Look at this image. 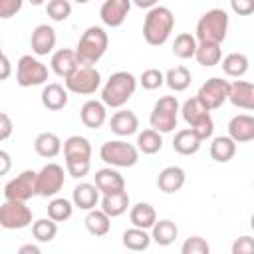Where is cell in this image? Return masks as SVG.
I'll use <instances>...</instances> for the list:
<instances>
[{
    "mask_svg": "<svg viewBox=\"0 0 254 254\" xmlns=\"http://www.w3.org/2000/svg\"><path fill=\"white\" fill-rule=\"evenodd\" d=\"M56 42H58L56 30L52 26H48V24L36 26L32 36H30V48H32V52L36 56H48L50 52H54Z\"/></svg>",
    "mask_w": 254,
    "mask_h": 254,
    "instance_id": "17",
    "label": "cell"
},
{
    "mask_svg": "<svg viewBox=\"0 0 254 254\" xmlns=\"http://www.w3.org/2000/svg\"><path fill=\"white\" fill-rule=\"evenodd\" d=\"M139 149L133 143H127L123 139H113V141H105L99 149V159L105 165L117 167V169H129L135 167L139 161Z\"/></svg>",
    "mask_w": 254,
    "mask_h": 254,
    "instance_id": "6",
    "label": "cell"
},
{
    "mask_svg": "<svg viewBox=\"0 0 254 254\" xmlns=\"http://www.w3.org/2000/svg\"><path fill=\"white\" fill-rule=\"evenodd\" d=\"M137 149L143 153V155H155L163 149V137L157 129L149 127V129H143L141 133H137Z\"/></svg>",
    "mask_w": 254,
    "mask_h": 254,
    "instance_id": "37",
    "label": "cell"
},
{
    "mask_svg": "<svg viewBox=\"0 0 254 254\" xmlns=\"http://www.w3.org/2000/svg\"><path fill=\"white\" fill-rule=\"evenodd\" d=\"M129 220L133 226L139 228H153V224L157 222V210L153 208V204L149 202H137L129 208Z\"/></svg>",
    "mask_w": 254,
    "mask_h": 254,
    "instance_id": "32",
    "label": "cell"
},
{
    "mask_svg": "<svg viewBox=\"0 0 254 254\" xmlns=\"http://www.w3.org/2000/svg\"><path fill=\"white\" fill-rule=\"evenodd\" d=\"M232 254H254V238L252 236H240L232 242L230 248Z\"/></svg>",
    "mask_w": 254,
    "mask_h": 254,
    "instance_id": "45",
    "label": "cell"
},
{
    "mask_svg": "<svg viewBox=\"0 0 254 254\" xmlns=\"http://www.w3.org/2000/svg\"><path fill=\"white\" fill-rule=\"evenodd\" d=\"M67 91L75 95H91L101 85V73L95 69V65H79L71 75L64 79Z\"/></svg>",
    "mask_w": 254,
    "mask_h": 254,
    "instance_id": "12",
    "label": "cell"
},
{
    "mask_svg": "<svg viewBox=\"0 0 254 254\" xmlns=\"http://www.w3.org/2000/svg\"><path fill=\"white\" fill-rule=\"evenodd\" d=\"M200 145H202V139L190 129H181L175 133V139H173V149L179 153V155H194L200 151Z\"/></svg>",
    "mask_w": 254,
    "mask_h": 254,
    "instance_id": "27",
    "label": "cell"
},
{
    "mask_svg": "<svg viewBox=\"0 0 254 254\" xmlns=\"http://www.w3.org/2000/svg\"><path fill=\"white\" fill-rule=\"evenodd\" d=\"M139 83H141L143 89H149V91L159 89L165 83V73L161 69H157V67H149L139 75Z\"/></svg>",
    "mask_w": 254,
    "mask_h": 254,
    "instance_id": "42",
    "label": "cell"
},
{
    "mask_svg": "<svg viewBox=\"0 0 254 254\" xmlns=\"http://www.w3.org/2000/svg\"><path fill=\"white\" fill-rule=\"evenodd\" d=\"M65 173H67V171H64V167L58 165V163H48V165H44V167L38 171V177H36V192H38V196L54 198V196L64 189Z\"/></svg>",
    "mask_w": 254,
    "mask_h": 254,
    "instance_id": "11",
    "label": "cell"
},
{
    "mask_svg": "<svg viewBox=\"0 0 254 254\" xmlns=\"http://www.w3.org/2000/svg\"><path fill=\"white\" fill-rule=\"evenodd\" d=\"M250 228H252V230H254V214H252V216H250Z\"/></svg>",
    "mask_w": 254,
    "mask_h": 254,
    "instance_id": "54",
    "label": "cell"
},
{
    "mask_svg": "<svg viewBox=\"0 0 254 254\" xmlns=\"http://www.w3.org/2000/svg\"><path fill=\"white\" fill-rule=\"evenodd\" d=\"M28 2H30L32 6H42V4L46 2V0H28Z\"/></svg>",
    "mask_w": 254,
    "mask_h": 254,
    "instance_id": "52",
    "label": "cell"
},
{
    "mask_svg": "<svg viewBox=\"0 0 254 254\" xmlns=\"http://www.w3.org/2000/svg\"><path fill=\"white\" fill-rule=\"evenodd\" d=\"M79 119L87 129H99L107 121V105L97 99H87L79 109Z\"/></svg>",
    "mask_w": 254,
    "mask_h": 254,
    "instance_id": "19",
    "label": "cell"
},
{
    "mask_svg": "<svg viewBox=\"0 0 254 254\" xmlns=\"http://www.w3.org/2000/svg\"><path fill=\"white\" fill-rule=\"evenodd\" d=\"M73 200H67L64 196H54L50 202H48V216L54 218L56 222H65L71 218L73 214Z\"/></svg>",
    "mask_w": 254,
    "mask_h": 254,
    "instance_id": "39",
    "label": "cell"
},
{
    "mask_svg": "<svg viewBox=\"0 0 254 254\" xmlns=\"http://www.w3.org/2000/svg\"><path fill=\"white\" fill-rule=\"evenodd\" d=\"M137 8H143V10H151V8H155L157 4H159V0H131Z\"/></svg>",
    "mask_w": 254,
    "mask_h": 254,
    "instance_id": "51",
    "label": "cell"
},
{
    "mask_svg": "<svg viewBox=\"0 0 254 254\" xmlns=\"http://www.w3.org/2000/svg\"><path fill=\"white\" fill-rule=\"evenodd\" d=\"M109 129L119 135V137H129V135H135L137 129H139V119L133 111L129 109H121V111H115L109 119Z\"/></svg>",
    "mask_w": 254,
    "mask_h": 254,
    "instance_id": "24",
    "label": "cell"
},
{
    "mask_svg": "<svg viewBox=\"0 0 254 254\" xmlns=\"http://www.w3.org/2000/svg\"><path fill=\"white\" fill-rule=\"evenodd\" d=\"M14 131V123L6 111L0 113V141H6Z\"/></svg>",
    "mask_w": 254,
    "mask_h": 254,
    "instance_id": "47",
    "label": "cell"
},
{
    "mask_svg": "<svg viewBox=\"0 0 254 254\" xmlns=\"http://www.w3.org/2000/svg\"><path fill=\"white\" fill-rule=\"evenodd\" d=\"M181 252L183 254H208L210 246H208V242L202 236H190V238H187L183 242Z\"/></svg>",
    "mask_w": 254,
    "mask_h": 254,
    "instance_id": "43",
    "label": "cell"
},
{
    "mask_svg": "<svg viewBox=\"0 0 254 254\" xmlns=\"http://www.w3.org/2000/svg\"><path fill=\"white\" fill-rule=\"evenodd\" d=\"M236 155V141L230 135L214 137L210 143V157L216 163H228Z\"/></svg>",
    "mask_w": 254,
    "mask_h": 254,
    "instance_id": "30",
    "label": "cell"
},
{
    "mask_svg": "<svg viewBox=\"0 0 254 254\" xmlns=\"http://www.w3.org/2000/svg\"><path fill=\"white\" fill-rule=\"evenodd\" d=\"M165 85L175 91V93H181L185 89H189L190 85V71L187 65H175L171 69L165 71Z\"/></svg>",
    "mask_w": 254,
    "mask_h": 254,
    "instance_id": "36",
    "label": "cell"
},
{
    "mask_svg": "<svg viewBox=\"0 0 254 254\" xmlns=\"http://www.w3.org/2000/svg\"><path fill=\"white\" fill-rule=\"evenodd\" d=\"M73 2H75V4H87L89 0H73Z\"/></svg>",
    "mask_w": 254,
    "mask_h": 254,
    "instance_id": "53",
    "label": "cell"
},
{
    "mask_svg": "<svg viewBox=\"0 0 254 254\" xmlns=\"http://www.w3.org/2000/svg\"><path fill=\"white\" fill-rule=\"evenodd\" d=\"M50 65H52V71L58 75V77H67L71 75L81 64H79V58H77V52L75 50H69V48H62V50H56L52 54V60H50Z\"/></svg>",
    "mask_w": 254,
    "mask_h": 254,
    "instance_id": "16",
    "label": "cell"
},
{
    "mask_svg": "<svg viewBox=\"0 0 254 254\" xmlns=\"http://www.w3.org/2000/svg\"><path fill=\"white\" fill-rule=\"evenodd\" d=\"M42 105L48 109V111H60L67 105V87L62 85V83H46L42 93Z\"/></svg>",
    "mask_w": 254,
    "mask_h": 254,
    "instance_id": "25",
    "label": "cell"
},
{
    "mask_svg": "<svg viewBox=\"0 0 254 254\" xmlns=\"http://www.w3.org/2000/svg\"><path fill=\"white\" fill-rule=\"evenodd\" d=\"M131 0H103L101 8H99V18L105 26L109 28H119L131 10Z\"/></svg>",
    "mask_w": 254,
    "mask_h": 254,
    "instance_id": "15",
    "label": "cell"
},
{
    "mask_svg": "<svg viewBox=\"0 0 254 254\" xmlns=\"http://www.w3.org/2000/svg\"><path fill=\"white\" fill-rule=\"evenodd\" d=\"M228 93H230V81L222 77H208L198 87L196 97L208 111H212V109L222 107L224 101H228Z\"/></svg>",
    "mask_w": 254,
    "mask_h": 254,
    "instance_id": "13",
    "label": "cell"
},
{
    "mask_svg": "<svg viewBox=\"0 0 254 254\" xmlns=\"http://www.w3.org/2000/svg\"><path fill=\"white\" fill-rule=\"evenodd\" d=\"M99 194H101V190L97 189L95 183H79L73 189V192H71V200H73V204L79 210H85L87 212V210L95 208L97 202H101Z\"/></svg>",
    "mask_w": 254,
    "mask_h": 254,
    "instance_id": "23",
    "label": "cell"
},
{
    "mask_svg": "<svg viewBox=\"0 0 254 254\" xmlns=\"http://www.w3.org/2000/svg\"><path fill=\"white\" fill-rule=\"evenodd\" d=\"M228 135L236 143L254 141V115L238 113L228 121Z\"/></svg>",
    "mask_w": 254,
    "mask_h": 254,
    "instance_id": "22",
    "label": "cell"
},
{
    "mask_svg": "<svg viewBox=\"0 0 254 254\" xmlns=\"http://www.w3.org/2000/svg\"><path fill=\"white\" fill-rule=\"evenodd\" d=\"M46 12L54 22H65L71 16V4L69 0H48Z\"/></svg>",
    "mask_w": 254,
    "mask_h": 254,
    "instance_id": "41",
    "label": "cell"
},
{
    "mask_svg": "<svg viewBox=\"0 0 254 254\" xmlns=\"http://www.w3.org/2000/svg\"><path fill=\"white\" fill-rule=\"evenodd\" d=\"M179 111H181L179 99L175 95H163L155 101V105L151 109V115H149V123L159 133H171L177 127Z\"/></svg>",
    "mask_w": 254,
    "mask_h": 254,
    "instance_id": "8",
    "label": "cell"
},
{
    "mask_svg": "<svg viewBox=\"0 0 254 254\" xmlns=\"http://www.w3.org/2000/svg\"><path fill=\"white\" fill-rule=\"evenodd\" d=\"M230 10L238 16L254 14V0H230Z\"/></svg>",
    "mask_w": 254,
    "mask_h": 254,
    "instance_id": "46",
    "label": "cell"
},
{
    "mask_svg": "<svg viewBox=\"0 0 254 254\" xmlns=\"http://www.w3.org/2000/svg\"><path fill=\"white\" fill-rule=\"evenodd\" d=\"M196 46H198L196 36H192L190 32H181L173 42V54L179 60H190L196 54Z\"/></svg>",
    "mask_w": 254,
    "mask_h": 254,
    "instance_id": "38",
    "label": "cell"
},
{
    "mask_svg": "<svg viewBox=\"0 0 254 254\" xmlns=\"http://www.w3.org/2000/svg\"><path fill=\"white\" fill-rule=\"evenodd\" d=\"M36 177L38 173L36 171H22L20 175H16L14 179H10L4 187V198L8 200H24L28 202L36 192Z\"/></svg>",
    "mask_w": 254,
    "mask_h": 254,
    "instance_id": "14",
    "label": "cell"
},
{
    "mask_svg": "<svg viewBox=\"0 0 254 254\" xmlns=\"http://www.w3.org/2000/svg\"><path fill=\"white\" fill-rule=\"evenodd\" d=\"M58 234V222L54 218H38L32 222V236L38 242H52Z\"/></svg>",
    "mask_w": 254,
    "mask_h": 254,
    "instance_id": "40",
    "label": "cell"
},
{
    "mask_svg": "<svg viewBox=\"0 0 254 254\" xmlns=\"http://www.w3.org/2000/svg\"><path fill=\"white\" fill-rule=\"evenodd\" d=\"M196 40L198 42H214L222 44L228 34V14L222 8H212L204 12L196 22Z\"/></svg>",
    "mask_w": 254,
    "mask_h": 254,
    "instance_id": "5",
    "label": "cell"
},
{
    "mask_svg": "<svg viewBox=\"0 0 254 254\" xmlns=\"http://www.w3.org/2000/svg\"><path fill=\"white\" fill-rule=\"evenodd\" d=\"M10 77V60L6 54H2V73H0V79H8Z\"/></svg>",
    "mask_w": 254,
    "mask_h": 254,
    "instance_id": "50",
    "label": "cell"
},
{
    "mask_svg": "<svg viewBox=\"0 0 254 254\" xmlns=\"http://www.w3.org/2000/svg\"><path fill=\"white\" fill-rule=\"evenodd\" d=\"M0 161H2V169H0V175H8L12 161H10V153H8L6 149H2V151H0Z\"/></svg>",
    "mask_w": 254,
    "mask_h": 254,
    "instance_id": "48",
    "label": "cell"
},
{
    "mask_svg": "<svg viewBox=\"0 0 254 254\" xmlns=\"http://www.w3.org/2000/svg\"><path fill=\"white\" fill-rule=\"evenodd\" d=\"M185 181H187V175L181 167L177 165H171V167H165L159 177H157V187L161 192L165 194H175L179 192L183 187H185Z\"/></svg>",
    "mask_w": 254,
    "mask_h": 254,
    "instance_id": "21",
    "label": "cell"
},
{
    "mask_svg": "<svg viewBox=\"0 0 254 254\" xmlns=\"http://www.w3.org/2000/svg\"><path fill=\"white\" fill-rule=\"evenodd\" d=\"M151 236H153V242L159 244V246H171L177 236H179V228L173 220L169 218H163V220H157L151 228Z\"/></svg>",
    "mask_w": 254,
    "mask_h": 254,
    "instance_id": "33",
    "label": "cell"
},
{
    "mask_svg": "<svg viewBox=\"0 0 254 254\" xmlns=\"http://www.w3.org/2000/svg\"><path fill=\"white\" fill-rule=\"evenodd\" d=\"M175 28V14L171 8L157 4L155 8L147 10V16L143 20V38L149 46H163Z\"/></svg>",
    "mask_w": 254,
    "mask_h": 254,
    "instance_id": "2",
    "label": "cell"
},
{
    "mask_svg": "<svg viewBox=\"0 0 254 254\" xmlns=\"http://www.w3.org/2000/svg\"><path fill=\"white\" fill-rule=\"evenodd\" d=\"M228 101L238 109L254 111V83L252 81H244V79L230 81Z\"/></svg>",
    "mask_w": 254,
    "mask_h": 254,
    "instance_id": "18",
    "label": "cell"
},
{
    "mask_svg": "<svg viewBox=\"0 0 254 254\" xmlns=\"http://www.w3.org/2000/svg\"><path fill=\"white\" fill-rule=\"evenodd\" d=\"M32 210L24 200L4 198L0 206V226L6 230H22L32 226Z\"/></svg>",
    "mask_w": 254,
    "mask_h": 254,
    "instance_id": "10",
    "label": "cell"
},
{
    "mask_svg": "<svg viewBox=\"0 0 254 254\" xmlns=\"http://www.w3.org/2000/svg\"><path fill=\"white\" fill-rule=\"evenodd\" d=\"M48 65L42 64L32 54H24L16 64V81L20 87H34L44 85L48 81Z\"/></svg>",
    "mask_w": 254,
    "mask_h": 254,
    "instance_id": "9",
    "label": "cell"
},
{
    "mask_svg": "<svg viewBox=\"0 0 254 254\" xmlns=\"http://www.w3.org/2000/svg\"><path fill=\"white\" fill-rule=\"evenodd\" d=\"M129 206H131V198H129V192H127L125 189L101 196V208H103L111 218H117V216L125 214Z\"/></svg>",
    "mask_w": 254,
    "mask_h": 254,
    "instance_id": "28",
    "label": "cell"
},
{
    "mask_svg": "<svg viewBox=\"0 0 254 254\" xmlns=\"http://www.w3.org/2000/svg\"><path fill=\"white\" fill-rule=\"evenodd\" d=\"M252 187H254V183H252Z\"/></svg>",
    "mask_w": 254,
    "mask_h": 254,
    "instance_id": "55",
    "label": "cell"
},
{
    "mask_svg": "<svg viewBox=\"0 0 254 254\" xmlns=\"http://www.w3.org/2000/svg\"><path fill=\"white\" fill-rule=\"evenodd\" d=\"M181 115H183V119L187 121V125H189L202 141H206V139L212 137V133H214V121H212V117H210V111L198 101L196 95L190 97V99H187V101L181 105Z\"/></svg>",
    "mask_w": 254,
    "mask_h": 254,
    "instance_id": "7",
    "label": "cell"
},
{
    "mask_svg": "<svg viewBox=\"0 0 254 254\" xmlns=\"http://www.w3.org/2000/svg\"><path fill=\"white\" fill-rule=\"evenodd\" d=\"M121 242L127 250H133V252H141V250H147L153 242V236L147 232V228H139V226H131L123 232L121 236Z\"/></svg>",
    "mask_w": 254,
    "mask_h": 254,
    "instance_id": "31",
    "label": "cell"
},
{
    "mask_svg": "<svg viewBox=\"0 0 254 254\" xmlns=\"http://www.w3.org/2000/svg\"><path fill=\"white\" fill-rule=\"evenodd\" d=\"M107 46H109V36L107 32L101 28V26H89L77 46H75V52H77V58H79V64L81 65H95L107 52Z\"/></svg>",
    "mask_w": 254,
    "mask_h": 254,
    "instance_id": "4",
    "label": "cell"
},
{
    "mask_svg": "<svg viewBox=\"0 0 254 254\" xmlns=\"http://www.w3.org/2000/svg\"><path fill=\"white\" fill-rule=\"evenodd\" d=\"M18 254H42L38 244H24L18 248Z\"/></svg>",
    "mask_w": 254,
    "mask_h": 254,
    "instance_id": "49",
    "label": "cell"
},
{
    "mask_svg": "<svg viewBox=\"0 0 254 254\" xmlns=\"http://www.w3.org/2000/svg\"><path fill=\"white\" fill-rule=\"evenodd\" d=\"M83 224H85L89 234L105 236L109 232V228H111V216L103 208H91V210H87V214L83 218Z\"/></svg>",
    "mask_w": 254,
    "mask_h": 254,
    "instance_id": "29",
    "label": "cell"
},
{
    "mask_svg": "<svg viewBox=\"0 0 254 254\" xmlns=\"http://www.w3.org/2000/svg\"><path fill=\"white\" fill-rule=\"evenodd\" d=\"M34 151H36L40 157H44V159H54V157H58V155L64 151V143H62V139H60L56 133H52V131H42V133L34 139Z\"/></svg>",
    "mask_w": 254,
    "mask_h": 254,
    "instance_id": "26",
    "label": "cell"
},
{
    "mask_svg": "<svg viewBox=\"0 0 254 254\" xmlns=\"http://www.w3.org/2000/svg\"><path fill=\"white\" fill-rule=\"evenodd\" d=\"M137 81L139 79L131 71H125V69L111 73L109 79L101 87V101L111 109L123 107L133 97L137 89Z\"/></svg>",
    "mask_w": 254,
    "mask_h": 254,
    "instance_id": "3",
    "label": "cell"
},
{
    "mask_svg": "<svg viewBox=\"0 0 254 254\" xmlns=\"http://www.w3.org/2000/svg\"><path fill=\"white\" fill-rule=\"evenodd\" d=\"M65 171L73 179H83L91 169V143L83 135H69L64 141Z\"/></svg>",
    "mask_w": 254,
    "mask_h": 254,
    "instance_id": "1",
    "label": "cell"
},
{
    "mask_svg": "<svg viewBox=\"0 0 254 254\" xmlns=\"http://www.w3.org/2000/svg\"><path fill=\"white\" fill-rule=\"evenodd\" d=\"M194 60H196L202 67H214L216 64L222 62L220 44H214V42H198Z\"/></svg>",
    "mask_w": 254,
    "mask_h": 254,
    "instance_id": "34",
    "label": "cell"
},
{
    "mask_svg": "<svg viewBox=\"0 0 254 254\" xmlns=\"http://www.w3.org/2000/svg\"><path fill=\"white\" fill-rule=\"evenodd\" d=\"M24 6V0H0V18L8 20L16 16Z\"/></svg>",
    "mask_w": 254,
    "mask_h": 254,
    "instance_id": "44",
    "label": "cell"
},
{
    "mask_svg": "<svg viewBox=\"0 0 254 254\" xmlns=\"http://www.w3.org/2000/svg\"><path fill=\"white\" fill-rule=\"evenodd\" d=\"M93 183L97 185V189L101 190V194H109V192H117V190H123L125 189L123 175L117 171V167H111V165L95 171Z\"/></svg>",
    "mask_w": 254,
    "mask_h": 254,
    "instance_id": "20",
    "label": "cell"
},
{
    "mask_svg": "<svg viewBox=\"0 0 254 254\" xmlns=\"http://www.w3.org/2000/svg\"><path fill=\"white\" fill-rule=\"evenodd\" d=\"M250 67V62H248V56L242 54V52H230L228 56L222 58V71L228 75V77H242Z\"/></svg>",
    "mask_w": 254,
    "mask_h": 254,
    "instance_id": "35",
    "label": "cell"
}]
</instances>
